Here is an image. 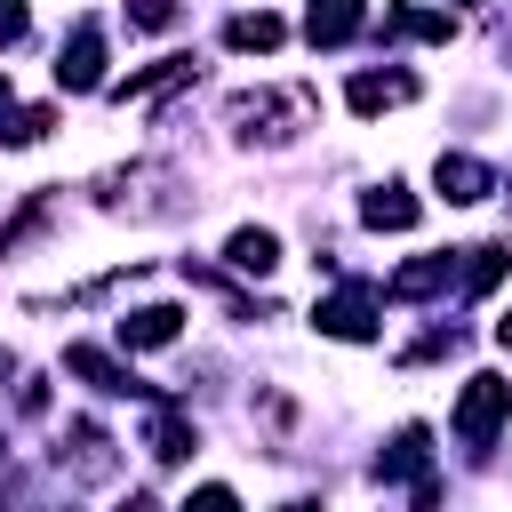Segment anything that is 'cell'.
<instances>
[{"label": "cell", "instance_id": "1", "mask_svg": "<svg viewBox=\"0 0 512 512\" xmlns=\"http://www.w3.org/2000/svg\"><path fill=\"white\" fill-rule=\"evenodd\" d=\"M504 424H512V384H504V376H472V384L456 392V440H464V448H488Z\"/></svg>", "mask_w": 512, "mask_h": 512}, {"label": "cell", "instance_id": "2", "mask_svg": "<svg viewBox=\"0 0 512 512\" xmlns=\"http://www.w3.org/2000/svg\"><path fill=\"white\" fill-rule=\"evenodd\" d=\"M56 88H72V96L104 88V32H96V24H80V32L64 40V56H56Z\"/></svg>", "mask_w": 512, "mask_h": 512}, {"label": "cell", "instance_id": "3", "mask_svg": "<svg viewBox=\"0 0 512 512\" xmlns=\"http://www.w3.org/2000/svg\"><path fill=\"white\" fill-rule=\"evenodd\" d=\"M312 320H320V336L368 344V336H376V296H368V288H336V296H328V304H320Z\"/></svg>", "mask_w": 512, "mask_h": 512}, {"label": "cell", "instance_id": "4", "mask_svg": "<svg viewBox=\"0 0 512 512\" xmlns=\"http://www.w3.org/2000/svg\"><path fill=\"white\" fill-rule=\"evenodd\" d=\"M360 24H368V0H312L304 8V40L312 48H344Z\"/></svg>", "mask_w": 512, "mask_h": 512}, {"label": "cell", "instance_id": "5", "mask_svg": "<svg viewBox=\"0 0 512 512\" xmlns=\"http://www.w3.org/2000/svg\"><path fill=\"white\" fill-rule=\"evenodd\" d=\"M432 184L456 200V208H472V200H488L496 192V176H488V160H472V152H440V168H432Z\"/></svg>", "mask_w": 512, "mask_h": 512}, {"label": "cell", "instance_id": "6", "mask_svg": "<svg viewBox=\"0 0 512 512\" xmlns=\"http://www.w3.org/2000/svg\"><path fill=\"white\" fill-rule=\"evenodd\" d=\"M64 376H80L88 392H136V376H128L104 344H64Z\"/></svg>", "mask_w": 512, "mask_h": 512}, {"label": "cell", "instance_id": "7", "mask_svg": "<svg viewBox=\"0 0 512 512\" xmlns=\"http://www.w3.org/2000/svg\"><path fill=\"white\" fill-rule=\"evenodd\" d=\"M176 328H184L176 304H136V312L120 320V344H128V352H160V344H176Z\"/></svg>", "mask_w": 512, "mask_h": 512}, {"label": "cell", "instance_id": "8", "mask_svg": "<svg viewBox=\"0 0 512 512\" xmlns=\"http://www.w3.org/2000/svg\"><path fill=\"white\" fill-rule=\"evenodd\" d=\"M376 480H416V504H432V480H424V424H408V432L376 456Z\"/></svg>", "mask_w": 512, "mask_h": 512}, {"label": "cell", "instance_id": "9", "mask_svg": "<svg viewBox=\"0 0 512 512\" xmlns=\"http://www.w3.org/2000/svg\"><path fill=\"white\" fill-rule=\"evenodd\" d=\"M408 96H416L408 72H352V88H344L352 112H392V104H408Z\"/></svg>", "mask_w": 512, "mask_h": 512}, {"label": "cell", "instance_id": "10", "mask_svg": "<svg viewBox=\"0 0 512 512\" xmlns=\"http://www.w3.org/2000/svg\"><path fill=\"white\" fill-rule=\"evenodd\" d=\"M416 216H424V208H416L408 184H376V192L360 200V224H368V232H408Z\"/></svg>", "mask_w": 512, "mask_h": 512}, {"label": "cell", "instance_id": "11", "mask_svg": "<svg viewBox=\"0 0 512 512\" xmlns=\"http://www.w3.org/2000/svg\"><path fill=\"white\" fill-rule=\"evenodd\" d=\"M448 280H456V256H408V264L392 272V296L416 304V296H440Z\"/></svg>", "mask_w": 512, "mask_h": 512}, {"label": "cell", "instance_id": "12", "mask_svg": "<svg viewBox=\"0 0 512 512\" xmlns=\"http://www.w3.org/2000/svg\"><path fill=\"white\" fill-rule=\"evenodd\" d=\"M224 264H232V272H256V280H264V272L280 264V240H272L264 224H240V232L224 240Z\"/></svg>", "mask_w": 512, "mask_h": 512}, {"label": "cell", "instance_id": "13", "mask_svg": "<svg viewBox=\"0 0 512 512\" xmlns=\"http://www.w3.org/2000/svg\"><path fill=\"white\" fill-rule=\"evenodd\" d=\"M280 40H288V24H280V16H264V8H256V16H232V24H224V48H240V56H272Z\"/></svg>", "mask_w": 512, "mask_h": 512}, {"label": "cell", "instance_id": "14", "mask_svg": "<svg viewBox=\"0 0 512 512\" xmlns=\"http://www.w3.org/2000/svg\"><path fill=\"white\" fill-rule=\"evenodd\" d=\"M384 32H400V40H456V16H440V8H384Z\"/></svg>", "mask_w": 512, "mask_h": 512}, {"label": "cell", "instance_id": "15", "mask_svg": "<svg viewBox=\"0 0 512 512\" xmlns=\"http://www.w3.org/2000/svg\"><path fill=\"white\" fill-rule=\"evenodd\" d=\"M152 456H160V464H184V456H192V424H184L176 408L152 416Z\"/></svg>", "mask_w": 512, "mask_h": 512}, {"label": "cell", "instance_id": "16", "mask_svg": "<svg viewBox=\"0 0 512 512\" xmlns=\"http://www.w3.org/2000/svg\"><path fill=\"white\" fill-rule=\"evenodd\" d=\"M176 80H192V56H168V64H152V72L120 80V104H128V96H160V88H176Z\"/></svg>", "mask_w": 512, "mask_h": 512}, {"label": "cell", "instance_id": "17", "mask_svg": "<svg viewBox=\"0 0 512 512\" xmlns=\"http://www.w3.org/2000/svg\"><path fill=\"white\" fill-rule=\"evenodd\" d=\"M504 264H512V248H472V264H464V288H472V296H488V288L504 280Z\"/></svg>", "mask_w": 512, "mask_h": 512}, {"label": "cell", "instance_id": "18", "mask_svg": "<svg viewBox=\"0 0 512 512\" xmlns=\"http://www.w3.org/2000/svg\"><path fill=\"white\" fill-rule=\"evenodd\" d=\"M48 128H56V120H48L40 104H24V112H0V136H8V144H40Z\"/></svg>", "mask_w": 512, "mask_h": 512}, {"label": "cell", "instance_id": "19", "mask_svg": "<svg viewBox=\"0 0 512 512\" xmlns=\"http://www.w3.org/2000/svg\"><path fill=\"white\" fill-rule=\"evenodd\" d=\"M72 448H80V472H88V480H104V448H112V440H104L96 424H72Z\"/></svg>", "mask_w": 512, "mask_h": 512}, {"label": "cell", "instance_id": "20", "mask_svg": "<svg viewBox=\"0 0 512 512\" xmlns=\"http://www.w3.org/2000/svg\"><path fill=\"white\" fill-rule=\"evenodd\" d=\"M128 24L136 32H168L176 24V0H128Z\"/></svg>", "mask_w": 512, "mask_h": 512}, {"label": "cell", "instance_id": "21", "mask_svg": "<svg viewBox=\"0 0 512 512\" xmlns=\"http://www.w3.org/2000/svg\"><path fill=\"white\" fill-rule=\"evenodd\" d=\"M232 504H240V496H232L224 480H208V488H192V512H232Z\"/></svg>", "mask_w": 512, "mask_h": 512}, {"label": "cell", "instance_id": "22", "mask_svg": "<svg viewBox=\"0 0 512 512\" xmlns=\"http://www.w3.org/2000/svg\"><path fill=\"white\" fill-rule=\"evenodd\" d=\"M0 40H24V0H0Z\"/></svg>", "mask_w": 512, "mask_h": 512}, {"label": "cell", "instance_id": "23", "mask_svg": "<svg viewBox=\"0 0 512 512\" xmlns=\"http://www.w3.org/2000/svg\"><path fill=\"white\" fill-rule=\"evenodd\" d=\"M496 344H504V352H512V312H504V320H496Z\"/></svg>", "mask_w": 512, "mask_h": 512}, {"label": "cell", "instance_id": "24", "mask_svg": "<svg viewBox=\"0 0 512 512\" xmlns=\"http://www.w3.org/2000/svg\"><path fill=\"white\" fill-rule=\"evenodd\" d=\"M0 112H8V80H0Z\"/></svg>", "mask_w": 512, "mask_h": 512}]
</instances>
